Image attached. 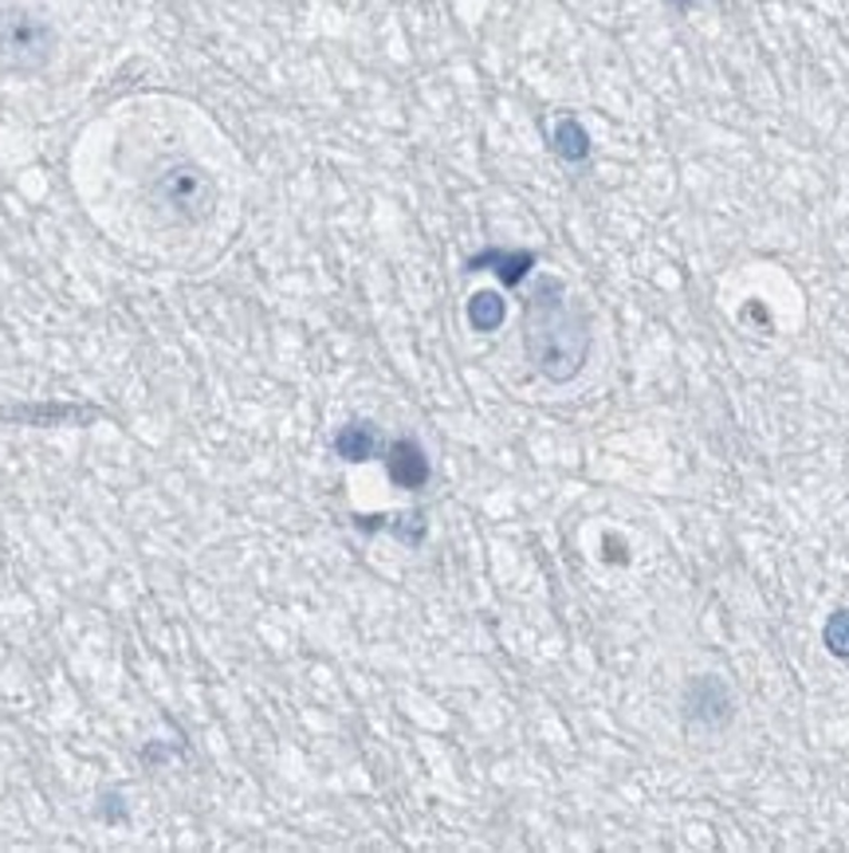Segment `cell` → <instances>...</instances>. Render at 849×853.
<instances>
[{"instance_id":"cell-1","label":"cell","mask_w":849,"mask_h":853,"mask_svg":"<svg viewBox=\"0 0 849 853\" xmlns=\"http://www.w3.org/2000/svg\"><path fill=\"white\" fill-rule=\"evenodd\" d=\"M590 319L578 304H570L567 284L555 276H539L531 299L523 307V355L555 386H567L582 374L590 358Z\"/></svg>"},{"instance_id":"cell-11","label":"cell","mask_w":849,"mask_h":853,"mask_svg":"<svg viewBox=\"0 0 849 853\" xmlns=\"http://www.w3.org/2000/svg\"><path fill=\"white\" fill-rule=\"evenodd\" d=\"M503 319H508V304H503V296H496V291H476V296L468 299V323H472V330H480V335L496 330Z\"/></svg>"},{"instance_id":"cell-4","label":"cell","mask_w":849,"mask_h":853,"mask_svg":"<svg viewBox=\"0 0 849 853\" xmlns=\"http://www.w3.org/2000/svg\"><path fill=\"white\" fill-rule=\"evenodd\" d=\"M731 712H736V701H731V688L723 685V676H697L688 681L685 688V720L697 727H723L731 724Z\"/></svg>"},{"instance_id":"cell-8","label":"cell","mask_w":849,"mask_h":853,"mask_svg":"<svg viewBox=\"0 0 849 853\" xmlns=\"http://www.w3.org/2000/svg\"><path fill=\"white\" fill-rule=\"evenodd\" d=\"M4 421H24V425H87L99 421L102 409L87 406H20V409H0Z\"/></svg>"},{"instance_id":"cell-12","label":"cell","mask_w":849,"mask_h":853,"mask_svg":"<svg viewBox=\"0 0 849 853\" xmlns=\"http://www.w3.org/2000/svg\"><path fill=\"white\" fill-rule=\"evenodd\" d=\"M822 645L830 649V657L849 661V609H833L822 625Z\"/></svg>"},{"instance_id":"cell-3","label":"cell","mask_w":849,"mask_h":853,"mask_svg":"<svg viewBox=\"0 0 849 853\" xmlns=\"http://www.w3.org/2000/svg\"><path fill=\"white\" fill-rule=\"evenodd\" d=\"M153 205L178 225H201L217 205V189H212L209 173L193 161H178V166L162 169L153 181Z\"/></svg>"},{"instance_id":"cell-5","label":"cell","mask_w":849,"mask_h":853,"mask_svg":"<svg viewBox=\"0 0 849 853\" xmlns=\"http://www.w3.org/2000/svg\"><path fill=\"white\" fill-rule=\"evenodd\" d=\"M386 473H390V480L398 484V488L406 492H421L425 484H429V476H433V468H429V457H425V448L417 445L413 437H398L386 445Z\"/></svg>"},{"instance_id":"cell-2","label":"cell","mask_w":849,"mask_h":853,"mask_svg":"<svg viewBox=\"0 0 849 853\" xmlns=\"http://www.w3.org/2000/svg\"><path fill=\"white\" fill-rule=\"evenodd\" d=\"M56 28L28 9H0V71L40 76L56 60Z\"/></svg>"},{"instance_id":"cell-6","label":"cell","mask_w":849,"mask_h":853,"mask_svg":"<svg viewBox=\"0 0 849 853\" xmlns=\"http://www.w3.org/2000/svg\"><path fill=\"white\" fill-rule=\"evenodd\" d=\"M465 268L468 271H496L503 288H519V284L527 279V271L536 268V252H527V248H485V252L468 256Z\"/></svg>"},{"instance_id":"cell-9","label":"cell","mask_w":849,"mask_h":853,"mask_svg":"<svg viewBox=\"0 0 849 853\" xmlns=\"http://www.w3.org/2000/svg\"><path fill=\"white\" fill-rule=\"evenodd\" d=\"M354 527L366 535L390 532L393 539H401L406 547H421L425 532H429V519H425V512H406V516H354Z\"/></svg>"},{"instance_id":"cell-13","label":"cell","mask_w":849,"mask_h":853,"mask_svg":"<svg viewBox=\"0 0 849 853\" xmlns=\"http://www.w3.org/2000/svg\"><path fill=\"white\" fill-rule=\"evenodd\" d=\"M669 4H672V9H692L697 0H669Z\"/></svg>"},{"instance_id":"cell-7","label":"cell","mask_w":849,"mask_h":853,"mask_svg":"<svg viewBox=\"0 0 849 853\" xmlns=\"http://www.w3.org/2000/svg\"><path fill=\"white\" fill-rule=\"evenodd\" d=\"M334 453H339L347 465H366V460L386 457V440L370 421H350L334 433Z\"/></svg>"},{"instance_id":"cell-10","label":"cell","mask_w":849,"mask_h":853,"mask_svg":"<svg viewBox=\"0 0 849 853\" xmlns=\"http://www.w3.org/2000/svg\"><path fill=\"white\" fill-rule=\"evenodd\" d=\"M551 146H555V153H559L562 161H587L590 158V135L582 130V122L578 119H559V127H555V135H551Z\"/></svg>"}]
</instances>
